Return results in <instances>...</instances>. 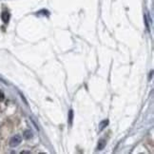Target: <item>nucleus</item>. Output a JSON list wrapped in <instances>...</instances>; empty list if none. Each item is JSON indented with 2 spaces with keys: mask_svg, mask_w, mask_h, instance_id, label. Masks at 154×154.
I'll return each mask as SVG.
<instances>
[{
  "mask_svg": "<svg viewBox=\"0 0 154 154\" xmlns=\"http://www.w3.org/2000/svg\"><path fill=\"white\" fill-rule=\"evenodd\" d=\"M1 18H2L3 22L8 23L9 20H10V14L8 12H3L2 14H1Z\"/></svg>",
  "mask_w": 154,
  "mask_h": 154,
  "instance_id": "2",
  "label": "nucleus"
},
{
  "mask_svg": "<svg viewBox=\"0 0 154 154\" xmlns=\"http://www.w3.org/2000/svg\"><path fill=\"white\" fill-rule=\"evenodd\" d=\"M73 110H70V112H68V124H70V126L73 125Z\"/></svg>",
  "mask_w": 154,
  "mask_h": 154,
  "instance_id": "5",
  "label": "nucleus"
},
{
  "mask_svg": "<svg viewBox=\"0 0 154 154\" xmlns=\"http://www.w3.org/2000/svg\"><path fill=\"white\" fill-rule=\"evenodd\" d=\"M32 136H34V134H32L31 130H27V131H25V133H24V137L26 139H31Z\"/></svg>",
  "mask_w": 154,
  "mask_h": 154,
  "instance_id": "6",
  "label": "nucleus"
},
{
  "mask_svg": "<svg viewBox=\"0 0 154 154\" xmlns=\"http://www.w3.org/2000/svg\"><path fill=\"white\" fill-rule=\"evenodd\" d=\"M107 125H109V120L102 121V122H101V124H100V126H99V127H99V129H100V130H103Z\"/></svg>",
  "mask_w": 154,
  "mask_h": 154,
  "instance_id": "4",
  "label": "nucleus"
},
{
  "mask_svg": "<svg viewBox=\"0 0 154 154\" xmlns=\"http://www.w3.org/2000/svg\"><path fill=\"white\" fill-rule=\"evenodd\" d=\"M3 98H4V94L2 93V91H0V100H3Z\"/></svg>",
  "mask_w": 154,
  "mask_h": 154,
  "instance_id": "7",
  "label": "nucleus"
},
{
  "mask_svg": "<svg viewBox=\"0 0 154 154\" xmlns=\"http://www.w3.org/2000/svg\"><path fill=\"white\" fill-rule=\"evenodd\" d=\"M106 146V141L101 139L99 142H98V146H97V149L98 150H102L104 149V147Z\"/></svg>",
  "mask_w": 154,
  "mask_h": 154,
  "instance_id": "3",
  "label": "nucleus"
},
{
  "mask_svg": "<svg viewBox=\"0 0 154 154\" xmlns=\"http://www.w3.org/2000/svg\"><path fill=\"white\" fill-rule=\"evenodd\" d=\"M22 142V138L20 135H14L12 138L10 140V146L12 147H15L20 145V143Z\"/></svg>",
  "mask_w": 154,
  "mask_h": 154,
  "instance_id": "1",
  "label": "nucleus"
}]
</instances>
